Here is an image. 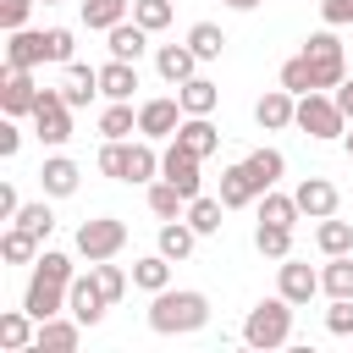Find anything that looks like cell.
I'll list each match as a JSON object with an SVG mask.
<instances>
[{
	"label": "cell",
	"instance_id": "cell-20",
	"mask_svg": "<svg viewBox=\"0 0 353 353\" xmlns=\"http://www.w3.org/2000/svg\"><path fill=\"white\" fill-rule=\"evenodd\" d=\"M39 182H44V193H50V199H72V193H77V160L50 154V160L39 165Z\"/></svg>",
	"mask_w": 353,
	"mask_h": 353
},
{
	"label": "cell",
	"instance_id": "cell-49",
	"mask_svg": "<svg viewBox=\"0 0 353 353\" xmlns=\"http://www.w3.org/2000/svg\"><path fill=\"white\" fill-rule=\"evenodd\" d=\"M17 210H22L17 188H11V182H0V221H17Z\"/></svg>",
	"mask_w": 353,
	"mask_h": 353
},
{
	"label": "cell",
	"instance_id": "cell-50",
	"mask_svg": "<svg viewBox=\"0 0 353 353\" xmlns=\"http://www.w3.org/2000/svg\"><path fill=\"white\" fill-rule=\"evenodd\" d=\"M336 105H342V116L353 121V77H342V83H336Z\"/></svg>",
	"mask_w": 353,
	"mask_h": 353
},
{
	"label": "cell",
	"instance_id": "cell-36",
	"mask_svg": "<svg viewBox=\"0 0 353 353\" xmlns=\"http://www.w3.org/2000/svg\"><path fill=\"white\" fill-rule=\"evenodd\" d=\"M0 254H6L11 265H28V259H39V237H33L28 226H17V221H11V232L0 237Z\"/></svg>",
	"mask_w": 353,
	"mask_h": 353
},
{
	"label": "cell",
	"instance_id": "cell-6",
	"mask_svg": "<svg viewBox=\"0 0 353 353\" xmlns=\"http://www.w3.org/2000/svg\"><path fill=\"white\" fill-rule=\"evenodd\" d=\"M33 132H39V143H66L72 138V105H66V94L61 88H39V105H33Z\"/></svg>",
	"mask_w": 353,
	"mask_h": 353
},
{
	"label": "cell",
	"instance_id": "cell-8",
	"mask_svg": "<svg viewBox=\"0 0 353 353\" xmlns=\"http://www.w3.org/2000/svg\"><path fill=\"white\" fill-rule=\"evenodd\" d=\"M39 105V83L28 66H6V83H0V110L6 116H33Z\"/></svg>",
	"mask_w": 353,
	"mask_h": 353
},
{
	"label": "cell",
	"instance_id": "cell-31",
	"mask_svg": "<svg viewBox=\"0 0 353 353\" xmlns=\"http://www.w3.org/2000/svg\"><path fill=\"white\" fill-rule=\"evenodd\" d=\"M221 215H226V204L221 199H188V226L199 232V237H210V232H221Z\"/></svg>",
	"mask_w": 353,
	"mask_h": 353
},
{
	"label": "cell",
	"instance_id": "cell-27",
	"mask_svg": "<svg viewBox=\"0 0 353 353\" xmlns=\"http://www.w3.org/2000/svg\"><path fill=\"white\" fill-rule=\"evenodd\" d=\"M127 11H132V0H83V22L94 33H110L116 22H127Z\"/></svg>",
	"mask_w": 353,
	"mask_h": 353
},
{
	"label": "cell",
	"instance_id": "cell-28",
	"mask_svg": "<svg viewBox=\"0 0 353 353\" xmlns=\"http://www.w3.org/2000/svg\"><path fill=\"white\" fill-rule=\"evenodd\" d=\"M99 132H105V138H132V132H138V110H132V99H110L105 116H99Z\"/></svg>",
	"mask_w": 353,
	"mask_h": 353
},
{
	"label": "cell",
	"instance_id": "cell-11",
	"mask_svg": "<svg viewBox=\"0 0 353 353\" xmlns=\"http://www.w3.org/2000/svg\"><path fill=\"white\" fill-rule=\"evenodd\" d=\"M160 176H165V182H176L188 199H199V154H193V149H182L176 138H171V149L160 154Z\"/></svg>",
	"mask_w": 353,
	"mask_h": 353
},
{
	"label": "cell",
	"instance_id": "cell-37",
	"mask_svg": "<svg viewBox=\"0 0 353 353\" xmlns=\"http://www.w3.org/2000/svg\"><path fill=\"white\" fill-rule=\"evenodd\" d=\"M188 44H193L199 61H215V55L226 50V33H221L215 22H193V28H188Z\"/></svg>",
	"mask_w": 353,
	"mask_h": 353
},
{
	"label": "cell",
	"instance_id": "cell-33",
	"mask_svg": "<svg viewBox=\"0 0 353 353\" xmlns=\"http://www.w3.org/2000/svg\"><path fill=\"white\" fill-rule=\"evenodd\" d=\"M314 243H320V254H347V248H353V221L325 215V221L314 226Z\"/></svg>",
	"mask_w": 353,
	"mask_h": 353
},
{
	"label": "cell",
	"instance_id": "cell-10",
	"mask_svg": "<svg viewBox=\"0 0 353 353\" xmlns=\"http://www.w3.org/2000/svg\"><path fill=\"white\" fill-rule=\"evenodd\" d=\"M276 292H281L287 303H309V298L320 292V270L287 254V259H281V270H276Z\"/></svg>",
	"mask_w": 353,
	"mask_h": 353
},
{
	"label": "cell",
	"instance_id": "cell-21",
	"mask_svg": "<svg viewBox=\"0 0 353 353\" xmlns=\"http://www.w3.org/2000/svg\"><path fill=\"white\" fill-rule=\"evenodd\" d=\"M154 66H160V77H165V83H188V77H199V72H193V66H199L193 44H160Z\"/></svg>",
	"mask_w": 353,
	"mask_h": 353
},
{
	"label": "cell",
	"instance_id": "cell-53",
	"mask_svg": "<svg viewBox=\"0 0 353 353\" xmlns=\"http://www.w3.org/2000/svg\"><path fill=\"white\" fill-rule=\"evenodd\" d=\"M44 6H61V0H44Z\"/></svg>",
	"mask_w": 353,
	"mask_h": 353
},
{
	"label": "cell",
	"instance_id": "cell-34",
	"mask_svg": "<svg viewBox=\"0 0 353 353\" xmlns=\"http://www.w3.org/2000/svg\"><path fill=\"white\" fill-rule=\"evenodd\" d=\"M193 243H199V232H193L188 221H165V226H160V254H165V259H188Z\"/></svg>",
	"mask_w": 353,
	"mask_h": 353
},
{
	"label": "cell",
	"instance_id": "cell-40",
	"mask_svg": "<svg viewBox=\"0 0 353 353\" xmlns=\"http://www.w3.org/2000/svg\"><path fill=\"white\" fill-rule=\"evenodd\" d=\"M99 171H105L110 182H127V138H105V149H99Z\"/></svg>",
	"mask_w": 353,
	"mask_h": 353
},
{
	"label": "cell",
	"instance_id": "cell-26",
	"mask_svg": "<svg viewBox=\"0 0 353 353\" xmlns=\"http://www.w3.org/2000/svg\"><path fill=\"white\" fill-rule=\"evenodd\" d=\"M320 292H331V298H353V259H347V254H325Z\"/></svg>",
	"mask_w": 353,
	"mask_h": 353
},
{
	"label": "cell",
	"instance_id": "cell-18",
	"mask_svg": "<svg viewBox=\"0 0 353 353\" xmlns=\"http://www.w3.org/2000/svg\"><path fill=\"white\" fill-rule=\"evenodd\" d=\"M132 88H138V61H105L99 66V94L105 99H132Z\"/></svg>",
	"mask_w": 353,
	"mask_h": 353
},
{
	"label": "cell",
	"instance_id": "cell-43",
	"mask_svg": "<svg viewBox=\"0 0 353 353\" xmlns=\"http://www.w3.org/2000/svg\"><path fill=\"white\" fill-rule=\"evenodd\" d=\"M88 270L99 276V287H105V298H110V303H116V298L127 292V270H121V265H110V259H99V265H88Z\"/></svg>",
	"mask_w": 353,
	"mask_h": 353
},
{
	"label": "cell",
	"instance_id": "cell-2",
	"mask_svg": "<svg viewBox=\"0 0 353 353\" xmlns=\"http://www.w3.org/2000/svg\"><path fill=\"white\" fill-rule=\"evenodd\" d=\"M292 309H298V303H287L281 292H276V298H259V303L248 309V320H243V342H248V347H265V353L281 347V342L292 336Z\"/></svg>",
	"mask_w": 353,
	"mask_h": 353
},
{
	"label": "cell",
	"instance_id": "cell-14",
	"mask_svg": "<svg viewBox=\"0 0 353 353\" xmlns=\"http://www.w3.org/2000/svg\"><path fill=\"white\" fill-rule=\"evenodd\" d=\"M39 61H50V39L44 33H33V28H17L11 39H6V66H39Z\"/></svg>",
	"mask_w": 353,
	"mask_h": 353
},
{
	"label": "cell",
	"instance_id": "cell-23",
	"mask_svg": "<svg viewBox=\"0 0 353 353\" xmlns=\"http://www.w3.org/2000/svg\"><path fill=\"white\" fill-rule=\"evenodd\" d=\"M61 94H66V105H72V110H83V105L99 94V72L72 61V66H66V83H61Z\"/></svg>",
	"mask_w": 353,
	"mask_h": 353
},
{
	"label": "cell",
	"instance_id": "cell-4",
	"mask_svg": "<svg viewBox=\"0 0 353 353\" xmlns=\"http://www.w3.org/2000/svg\"><path fill=\"white\" fill-rule=\"evenodd\" d=\"M303 61H309V72H314V88H336V83L347 77V55H342L336 28L309 33V39H303Z\"/></svg>",
	"mask_w": 353,
	"mask_h": 353
},
{
	"label": "cell",
	"instance_id": "cell-44",
	"mask_svg": "<svg viewBox=\"0 0 353 353\" xmlns=\"http://www.w3.org/2000/svg\"><path fill=\"white\" fill-rule=\"evenodd\" d=\"M325 331H331V336H353V298H331V309H325Z\"/></svg>",
	"mask_w": 353,
	"mask_h": 353
},
{
	"label": "cell",
	"instance_id": "cell-12",
	"mask_svg": "<svg viewBox=\"0 0 353 353\" xmlns=\"http://www.w3.org/2000/svg\"><path fill=\"white\" fill-rule=\"evenodd\" d=\"M265 188H259V176L248 171V160H237V165H226L221 171V204L226 210H243V204H254Z\"/></svg>",
	"mask_w": 353,
	"mask_h": 353
},
{
	"label": "cell",
	"instance_id": "cell-47",
	"mask_svg": "<svg viewBox=\"0 0 353 353\" xmlns=\"http://www.w3.org/2000/svg\"><path fill=\"white\" fill-rule=\"evenodd\" d=\"M320 17H325V28H347L353 22V0H320Z\"/></svg>",
	"mask_w": 353,
	"mask_h": 353
},
{
	"label": "cell",
	"instance_id": "cell-51",
	"mask_svg": "<svg viewBox=\"0 0 353 353\" xmlns=\"http://www.w3.org/2000/svg\"><path fill=\"white\" fill-rule=\"evenodd\" d=\"M221 6H232V11H254L259 0H221Z\"/></svg>",
	"mask_w": 353,
	"mask_h": 353
},
{
	"label": "cell",
	"instance_id": "cell-39",
	"mask_svg": "<svg viewBox=\"0 0 353 353\" xmlns=\"http://www.w3.org/2000/svg\"><path fill=\"white\" fill-rule=\"evenodd\" d=\"M281 88L287 94H314V72H309V61H303V50L281 66Z\"/></svg>",
	"mask_w": 353,
	"mask_h": 353
},
{
	"label": "cell",
	"instance_id": "cell-17",
	"mask_svg": "<svg viewBox=\"0 0 353 353\" xmlns=\"http://www.w3.org/2000/svg\"><path fill=\"white\" fill-rule=\"evenodd\" d=\"M33 336H39V320H33L28 309H6V314H0V347H6V353H28Z\"/></svg>",
	"mask_w": 353,
	"mask_h": 353
},
{
	"label": "cell",
	"instance_id": "cell-52",
	"mask_svg": "<svg viewBox=\"0 0 353 353\" xmlns=\"http://www.w3.org/2000/svg\"><path fill=\"white\" fill-rule=\"evenodd\" d=\"M347 154H353V132H347Z\"/></svg>",
	"mask_w": 353,
	"mask_h": 353
},
{
	"label": "cell",
	"instance_id": "cell-7",
	"mask_svg": "<svg viewBox=\"0 0 353 353\" xmlns=\"http://www.w3.org/2000/svg\"><path fill=\"white\" fill-rule=\"evenodd\" d=\"M105 309H110V298H105L99 276H94V270H88V276H72V287H66V314H77L83 325H99Z\"/></svg>",
	"mask_w": 353,
	"mask_h": 353
},
{
	"label": "cell",
	"instance_id": "cell-9",
	"mask_svg": "<svg viewBox=\"0 0 353 353\" xmlns=\"http://www.w3.org/2000/svg\"><path fill=\"white\" fill-rule=\"evenodd\" d=\"M182 99H143L138 105V132L143 138H176V127H182Z\"/></svg>",
	"mask_w": 353,
	"mask_h": 353
},
{
	"label": "cell",
	"instance_id": "cell-48",
	"mask_svg": "<svg viewBox=\"0 0 353 353\" xmlns=\"http://www.w3.org/2000/svg\"><path fill=\"white\" fill-rule=\"evenodd\" d=\"M17 149H22V127H17V116H6V121H0V154L11 160Z\"/></svg>",
	"mask_w": 353,
	"mask_h": 353
},
{
	"label": "cell",
	"instance_id": "cell-1",
	"mask_svg": "<svg viewBox=\"0 0 353 353\" xmlns=\"http://www.w3.org/2000/svg\"><path fill=\"white\" fill-rule=\"evenodd\" d=\"M149 325H154L160 336L204 331V325H210V298L193 292V287H165V292H154V303H149Z\"/></svg>",
	"mask_w": 353,
	"mask_h": 353
},
{
	"label": "cell",
	"instance_id": "cell-13",
	"mask_svg": "<svg viewBox=\"0 0 353 353\" xmlns=\"http://www.w3.org/2000/svg\"><path fill=\"white\" fill-rule=\"evenodd\" d=\"M77 331H83V320H77V314H72V320L50 314V320H39L33 353H72V347H77Z\"/></svg>",
	"mask_w": 353,
	"mask_h": 353
},
{
	"label": "cell",
	"instance_id": "cell-5",
	"mask_svg": "<svg viewBox=\"0 0 353 353\" xmlns=\"http://www.w3.org/2000/svg\"><path fill=\"white\" fill-rule=\"evenodd\" d=\"M121 248H127V221H116V215H94V221L77 226V254H83L88 265L116 259Z\"/></svg>",
	"mask_w": 353,
	"mask_h": 353
},
{
	"label": "cell",
	"instance_id": "cell-35",
	"mask_svg": "<svg viewBox=\"0 0 353 353\" xmlns=\"http://www.w3.org/2000/svg\"><path fill=\"white\" fill-rule=\"evenodd\" d=\"M154 171H160L154 138H143V143H127V182H149Z\"/></svg>",
	"mask_w": 353,
	"mask_h": 353
},
{
	"label": "cell",
	"instance_id": "cell-42",
	"mask_svg": "<svg viewBox=\"0 0 353 353\" xmlns=\"http://www.w3.org/2000/svg\"><path fill=\"white\" fill-rule=\"evenodd\" d=\"M132 22H143L149 33H160L171 22V0H132Z\"/></svg>",
	"mask_w": 353,
	"mask_h": 353
},
{
	"label": "cell",
	"instance_id": "cell-3",
	"mask_svg": "<svg viewBox=\"0 0 353 353\" xmlns=\"http://www.w3.org/2000/svg\"><path fill=\"white\" fill-rule=\"evenodd\" d=\"M292 127H303L309 138H347V116H342L336 94H325V88L298 94V116H292Z\"/></svg>",
	"mask_w": 353,
	"mask_h": 353
},
{
	"label": "cell",
	"instance_id": "cell-46",
	"mask_svg": "<svg viewBox=\"0 0 353 353\" xmlns=\"http://www.w3.org/2000/svg\"><path fill=\"white\" fill-rule=\"evenodd\" d=\"M44 39H50V61H61V66H72V28H50Z\"/></svg>",
	"mask_w": 353,
	"mask_h": 353
},
{
	"label": "cell",
	"instance_id": "cell-41",
	"mask_svg": "<svg viewBox=\"0 0 353 353\" xmlns=\"http://www.w3.org/2000/svg\"><path fill=\"white\" fill-rule=\"evenodd\" d=\"M17 226H28L33 237H50V232H55V210H50L44 199H39V204H22V210H17Z\"/></svg>",
	"mask_w": 353,
	"mask_h": 353
},
{
	"label": "cell",
	"instance_id": "cell-45",
	"mask_svg": "<svg viewBox=\"0 0 353 353\" xmlns=\"http://www.w3.org/2000/svg\"><path fill=\"white\" fill-rule=\"evenodd\" d=\"M39 0H0V28L6 33H17V28H28V11H33Z\"/></svg>",
	"mask_w": 353,
	"mask_h": 353
},
{
	"label": "cell",
	"instance_id": "cell-22",
	"mask_svg": "<svg viewBox=\"0 0 353 353\" xmlns=\"http://www.w3.org/2000/svg\"><path fill=\"white\" fill-rule=\"evenodd\" d=\"M105 39H110V55H116V61H138L143 44H149V28H143V22H116Z\"/></svg>",
	"mask_w": 353,
	"mask_h": 353
},
{
	"label": "cell",
	"instance_id": "cell-30",
	"mask_svg": "<svg viewBox=\"0 0 353 353\" xmlns=\"http://www.w3.org/2000/svg\"><path fill=\"white\" fill-rule=\"evenodd\" d=\"M298 215H303V210H298V199H292V193H276V188H270V193H259V221L298 226Z\"/></svg>",
	"mask_w": 353,
	"mask_h": 353
},
{
	"label": "cell",
	"instance_id": "cell-24",
	"mask_svg": "<svg viewBox=\"0 0 353 353\" xmlns=\"http://www.w3.org/2000/svg\"><path fill=\"white\" fill-rule=\"evenodd\" d=\"M176 99H182L188 116H210L215 99H221V88H215L210 77H188V83H176Z\"/></svg>",
	"mask_w": 353,
	"mask_h": 353
},
{
	"label": "cell",
	"instance_id": "cell-32",
	"mask_svg": "<svg viewBox=\"0 0 353 353\" xmlns=\"http://www.w3.org/2000/svg\"><path fill=\"white\" fill-rule=\"evenodd\" d=\"M254 248H259L265 259H287V254H292V226L259 221V232H254Z\"/></svg>",
	"mask_w": 353,
	"mask_h": 353
},
{
	"label": "cell",
	"instance_id": "cell-25",
	"mask_svg": "<svg viewBox=\"0 0 353 353\" xmlns=\"http://www.w3.org/2000/svg\"><path fill=\"white\" fill-rule=\"evenodd\" d=\"M171 265H176V259H165V254L138 259V265H132V287H143V292H165V287H171Z\"/></svg>",
	"mask_w": 353,
	"mask_h": 353
},
{
	"label": "cell",
	"instance_id": "cell-29",
	"mask_svg": "<svg viewBox=\"0 0 353 353\" xmlns=\"http://www.w3.org/2000/svg\"><path fill=\"white\" fill-rule=\"evenodd\" d=\"M149 210H154L160 221H176V215L188 210V193H182L176 182H165V176H160V182L149 188Z\"/></svg>",
	"mask_w": 353,
	"mask_h": 353
},
{
	"label": "cell",
	"instance_id": "cell-38",
	"mask_svg": "<svg viewBox=\"0 0 353 353\" xmlns=\"http://www.w3.org/2000/svg\"><path fill=\"white\" fill-rule=\"evenodd\" d=\"M248 171H254V176H259V188L270 193V188H276V176L287 171V160H281V149H254V154H248Z\"/></svg>",
	"mask_w": 353,
	"mask_h": 353
},
{
	"label": "cell",
	"instance_id": "cell-19",
	"mask_svg": "<svg viewBox=\"0 0 353 353\" xmlns=\"http://www.w3.org/2000/svg\"><path fill=\"white\" fill-rule=\"evenodd\" d=\"M176 143H182V149H193L199 160H210V154L221 149V132L210 127V116H182V127H176Z\"/></svg>",
	"mask_w": 353,
	"mask_h": 353
},
{
	"label": "cell",
	"instance_id": "cell-15",
	"mask_svg": "<svg viewBox=\"0 0 353 353\" xmlns=\"http://www.w3.org/2000/svg\"><path fill=\"white\" fill-rule=\"evenodd\" d=\"M292 116H298V94H287V88H270V94L254 105V121H259L265 132H281V127H292Z\"/></svg>",
	"mask_w": 353,
	"mask_h": 353
},
{
	"label": "cell",
	"instance_id": "cell-16",
	"mask_svg": "<svg viewBox=\"0 0 353 353\" xmlns=\"http://www.w3.org/2000/svg\"><path fill=\"white\" fill-rule=\"evenodd\" d=\"M292 199H298V210H303L309 221H325V215H336V188H331L325 176H303Z\"/></svg>",
	"mask_w": 353,
	"mask_h": 353
}]
</instances>
